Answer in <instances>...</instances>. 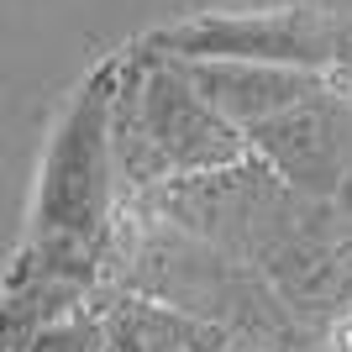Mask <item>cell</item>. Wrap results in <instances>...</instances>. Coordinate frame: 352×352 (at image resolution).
Listing matches in <instances>:
<instances>
[{
    "label": "cell",
    "instance_id": "obj_3",
    "mask_svg": "<svg viewBox=\"0 0 352 352\" xmlns=\"http://www.w3.org/2000/svg\"><path fill=\"white\" fill-rule=\"evenodd\" d=\"M337 21L342 16L321 11V6H268V11H216V16L206 11L153 32L147 47L174 53V58H258L331 74Z\"/></svg>",
    "mask_w": 352,
    "mask_h": 352
},
{
    "label": "cell",
    "instance_id": "obj_5",
    "mask_svg": "<svg viewBox=\"0 0 352 352\" xmlns=\"http://www.w3.org/2000/svg\"><path fill=\"white\" fill-rule=\"evenodd\" d=\"M190 85L206 95V105L216 116H226L242 132L252 121L284 111L289 100L310 95L326 74L310 69H289V63H258V58H179Z\"/></svg>",
    "mask_w": 352,
    "mask_h": 352
},
{
    "label": "cell",
    "instance_id": "obj_10",
    "mask_svg": "<svg viewBox=\"0 0 352 352\" xmlns=\"http://www.w3.org/2000/svg\"><path fill=\"white\" fill-rule=\"evenodd\" d=\"M326 206H337V216L352 221V158H347V168H342V179H337V190H331Z\"/></svg>",
    "mask_w": 352,
    "mask_h": 352
},
{
    "label": "cell",
    "instance_id": "obj_9",
    "mask_svg": "<svg viewBox=\"0 0 352 352\" xmlns=\"http://www.w3.org/2000/svg\"><path fill=\"white\" fill-rule=\"evenodd\" d=\"M331 79H342V85L352 89V16H342V21H337V47H331Z\"/></svg>",
    "mask_w": 352,
    "mask_h": 352
},
{
    "label": "cell",
    "instance_id": "obj_8",
    "mask_svg": "<svg viewBox=\"0 0 352 352\" xmlns=\"http://www.w3.org/2000/svg\"><path fill=\"white\" fill-rule=\"evenodd\" d=\"M32 352H105L100 310H85V300H79V305L47 316L32 337Z\"/></svg>",
    "mask_w": 352,
    "mask_h": 352
},
{
    "label": "cell",
    "instance_id": "obj_4",
    "mask_svg": "<svg viewBox=\"0 0 352 352\" xmlns=\"http://www.w3.org/2000/svg\"><path fill=\"white\" fill-rule=\"evenodd\" d=\"M242 147L300 200L326 206L352 158V89L326 74L284 111L242 126Z\"/></svg>",
    "mask_w": 352,
    "mask_h": 352
},
{
    "label": "cell",
    "instance_id": "obj_7",
    "mask_svg": "<svg viewBox=\"0 0 352 352\" xmlns=\"http://www.w3.org/2000/svg\"><path fill=\"white\" fill-rule=\"evenodd\" d=\"M85 294L47 279H6L0 289V352H32V337L47 316L79 305Z\"/></svg>",
    "mask_w": 352,
    "mask_h": 352
},
{
    "label": "cell",
    "instance_id": "obj_1",
    "mask_svg": "<svg viewBox=\"0 0 352 352\" xmlns=\"http://www.w3.org/2000/svg\"><path fill=\"white\" fill-rule=\"evenodd\" d=\"M121 53L89 69V79L69 95L58 126L47 137L37 168L32 226L6 279H47L89 294L111 252L116 221V163H111V95H116Z\"/></svg>",
    "mask_w": 352,
    "mask_h": 352
},
{
    "label": "cell",
    "instance_id": "obj_2",
    "mask_svg": "<svg viewBox=\"0 0 352 352\" xmlns=\"http://www.w3.org/2000/svg\"><path fill=\"white\" fill-rule=\"evenodd\" d=\"M248 158L242 132L216 116L206 95L190 85V74L174 53L137 47L121 53L116 95H111V163L116 184L158 190L179 174H206Z\"/></svg>",
    "mask_w": 352,
    "mask_h": 352
},
{
    "label": "cell",
    "instance_id": "obj_11",
    "mask_svg": "<svg viewBox=\"0 0 352 352\" xmlns=\"http://www.w3.org/2000/svg\"><path fill=\"white\" fill-rule=\"evenodd\" d=\"M179 352H195V347H179Z\"/></svg>",
    "mask_w": 352,
    "mask_h": 352
},
{
    "label": "cell",
    "instance_id": "obj_6",
    "mask_svg": "<svg viewBox=\"0 0 352 352\" xmlns=\"http://www.w3.org/2000/svg\"><path fill=\"white\" fill-rule=\"evenodd\" d=\"M105 326V352H210L216 331L210 321H195L179 305H158V300H137V294H116L111 310H100Z\"/></svg>",
    "mask_w": 352,
    "mask_h": 352
}]
</instances>
